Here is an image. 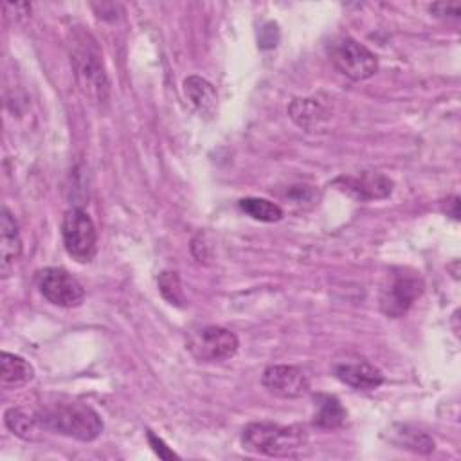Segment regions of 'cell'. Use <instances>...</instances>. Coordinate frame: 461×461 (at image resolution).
Masks as SVG:
<instances>
[{
	"mask_svg": "<svg viewBox=\"0 0 461 461\" xmlns=\"http://www.w3.org/2000/svg\"><path fill=\"white\" fill-rule=\"evenodd\" d=\"M238 205L247 216H250L252 220H258V221L274 223L283 218V209L267 198L247 196V198H241L238 202Z\"/></svg>",
	"mask_w": 461,
	"mask_h": 461,
	"instance_id": "17",
	"label": "cell"
},
{
	"mask_svg": "<svg viewBox=\"0 0 461 461\" xmlns=\"http://www.w3.org/2000/svg\"><path fill=\"white\" fill-rule=\"evenodd\" d=\"M0 268L4 276H9L11 267L22 254V238L18 230V223L7 207L2 209L0 216Z\"/></svg>",
	"mask_w": 461,
	"mask_h": 461,
	"instance_id": "12",
	"label": "cell"
},
{
	"mask_svg": "<svg viewBox=\"0 0 461 461\" xmlns=\"http://www.w3.org/2000/svg\"><path fill=\"white\" fill-rule=\"evenodd\" d=\"M331 59L335 67L353 81H364L378 70V58L366 45L346 38L335 45Z\"/></svg>",
	"mask_w": 461,
	"mask_h": 461,
	"instance_id": "8",
	"label": "cell"
},
{
	"mask_svg": "<svg viewBox=\"0 0 461 461\" xmlns=\"http://www.w3.org/2000/svg\"><path fill=\"white\" fill-rule=\"evenodd\" d=\"M243 448L270 457H294L308 443L303 425H277L272 421L249 423L241 432Z\"/></svg>",
	"mask_w": 461,
	"mask_h": 461,
	"instance_id": "3",
	"label": "cell"
},
{
	"mask_svg": "<svg viewBox=\"0 0 461 461\" xmlns=\"http://www.w3.org/2000/svg\"><path fill=\"white\" fill-rule=\"evenodd\" d=\"M288 113L292 121L304 128V130H315L328 119V110L317 101V99H294L288 106Z\"/></svg>",
	"mask_w": 461,
	"mask_h": 461,
	"instance_id": "15",
	"label": "cell"
},
{
	"mask_svg": "<svg viewBox=\"0 0 461 461\" xmlns=\"http://www.w3.org/2000/svg\"><path fill=\"white\" fill-rule=\"evenodd\" d=\"M333 375L342 384H346L353 389H358V391H371L384 384L382 371L362 358L337 362L333 366Z\"/></svg>",
	"mask_w": 461,
	"mask_h": 461,
	"instance_id": "11",
	"label": "cell"
},
{
	"mask_svg": "<svg viewBox=\"0 0 461 461\" xmlns=\"http://www.w3.org/2000/svg\"><path fill=\"white\" fill-rule=\"evenodd\" d=\"M430 13L434 14V16H439V18H454V20H457L459 16H461V5L459 4H447V2H436V4H432L430 7Z\"/></svg>",
	"mask_w": 461,
	"mask_h": 461,
	"instance_id": "21",
	"label": "cell"
},
{
	"mask_svg": "<svg viewBox=\"0 0 461 461\" xmlns=\"http://www.w3.org/2000/svg\"><path fill=\"white\" fill-rule=\"evenodd\" d=\"M4 423L13 434H16L22 439H34L40 427L36 416H31L20 407L7 409L4 414Z\"/></svg>",
	"mask_w": 461,
	"mask_h": 461,
	"instance_id": "18",
	"label": "cell"
},
{
	"mask_svg": "<svg viewBox=\"0 0 461 461\" xmlns=\"http://www.w3.org/2000/svg\"><path fill=\"white\" fill-rule=\"evenodd\" d=\"M423 294V279L416 270L398 267L387 276L380 292V310L393 319L409 312L414 301Z\"/></svg>",
	"mask_w": 461,
	"mask_h": 461,
	"instance_id": "4",
	"label": "cell"
},
{
	"mask_svg": "<svg viewBox=\"0 0 461 461\" xmlns=\"http://www.w3.org/2000/svg\"><path fill=\"white\" fill-rule=\"evenodd\" d=\"M191 249H200V254L196 256V259L202 263H205L209 258H211V252H209V247H207V243H205V240H203V236L202 234H196L194 238H193V243H191Z\"/></svg>",
	"mask_w": 461,
	"mask_h": 461,
	"instance_id": "23",
	"label": "cell"
},
{
	"mask_svg": "<svg viewBox=\"0 0 461 461\" xmlns=\"http://www.w3.org/2000/svg\"><path fill=\"white\" fill-rule=\"evenodd\" d=\"M0 376H2L4 385L18 387V385H23V384L32 380L34 369L25 358H22L18 355H13V353H7V351H2Z\"/></svg>",
	"mask_w": 461,
	"mask_h": 461,
	"instance_id": "16",
	"label": "cell"
},
{
	"mask_svg": "<svg viewBox=\"0 0 461 461\" xmlns=\"http://www.w3.org/2000/svg\"><path fill=\"white\" fill-rule=\"evenodd\" d=\"M396 436H398V443L403 448H409L412 452L429 454V452L434 450V439L427 432L409 429V427H402V430L396 432Z\"/></svg>",
	"mask_w": 461,
	"mask_h": 461,
	"instance_id": "20",
	"label": "cell"
},
{
	"mask_svg": "<svg viewBox=\"0 0 461 461\" xmlns=\"http://www.w3.org/2000/svg\"><path fill=\"white\" fill-rule=\"evenodd\" d=\"M263 387L279 398H299L310 389L306 373L297 366L276 364L268 366L261 376Z\"/></svg>",
	"mask_w": 461,
	"mask_h": 461,
	"instance_id": "9",
	"label": "cell"
},
{
	"mask_svg": "<svg viewBox=\"0 0 461 461\" xmlns=\"http://www.w3.org/2000/svg\"><path fill=\"white\" fill-rule=\"evenodd\" d=\"M184 94L193 108L202 115H212L218 104L216 88L200 76H189L184 81Z\"/></svg>",
	"mask_w": 461,
	"mask_h": 461,
	"instance_id": "13",
	"label": "cell"
},
{
	"mask_svg": "<svg viewBox=\"0 0 461 461\" xmlns=\"http://www.w3.org/2000/svg\"><path fill=\"white\" fill-rule=\"evenodd\" d=\"M68 56L81 94L95 104H104L110 95V81L103 65L97 40L85 27L68 31Z\"/></svg>",
	"mask_w": 461,
	"mask_h": 461,
	"instance_id": "1",
	"label": "cell"
},
{
	"mask_svg": "<svg viewBox=\"0 0 461 461\" xmlns=\"http://www.w3.org/2000/svg\"><path fill=\"white\" fill-rule=\"evenodd\" d=\"M148 441H149V445L153 447V450L158 454V457H162V459H173V457H176V454H175L158 436H155L151 430H148Z\"/></svg>",
	"mask_w": 461,
	"mask_h": 461,
	"instance_id": "22",
	"label": "cell"
},
{
	"mask_svg": "<svg viewBox=\"0 0 461 461\" xmlns=\"http://www.w3.org/2000/svg\"><path fill=\"white\" fill-rule=\"evenodd\" d=\"M333 184L357 200H380L393 191V182L387 176L371 171H364L357 176H339Z\"/></svg>",
	"mask_w": 461,
	"mask_h": 461,
	"instance_id": "10",
	"label": "cell"
},
{
	"mask_svg": "<svg viewBox=\"0 0 461 461\" xmlns=\"http://www.w3.org/2000/svg\"><path fill=\"white\" fill-rule=\"evenodd\" d=\"M61 238L65 250L79 263H88L97 252V230L88 216L79 207H72L65 212L61 221Z\"/></svg>",
	"mask_w": 461,
	"mask_h": 461,
	"instance_id": "5",
	"label": "cell"
},
{
	"mask_svg": "<svg viewBox=\"0 0 461 461\" xmlns=\"http://www.w3.org/2000/svg\"><path fill=\"white\" fill-rule=\"evenodd\" d=\"M157 285H158V292L162 294V297L169 304L178 306V308L185 306V295H184V290H182V285H180L178 272H175V270L160 272L158 279H157Z\"/></svg>",
	"mask_w": 461,
	"mask_h": 461,
	"instance_id": "19",
	"label": "cell"
},
{
	"mask_svg": "<svg viewBox=\"0 0 461 461\" xmlns=\"http://www.w3.org/2000/svg\"><path fill=\"white\" fill-rule=\"evenodd\" d=\"M36 285L40 294L52 304L61 308H76L85 299L81 283L72 277L67 270L49 267L38 272Z\"/></svg>",
	"mask_w": 461,
	"mask_h": 461,
	"instance_id": "7",
	"label": "cell"
},
{
	"mask_svg": "<svg viewBox=\"0 0 461 461\" xmlns=\"http://www.w3.org/2000/svg\"><path fill=\"white\" fill-rule=\"evenodd\" d=\"M313 425L319 429H339L344 421H346V409L342 407L340 400L333 394H326V393H317L313 394Z\"/></svg>",
	"mask_w": 461,
	"mask_h": 461,
	"instance_id": "14",
	"label": "cell"
},
{
	"mask_svg": "<svg viewBox=\"0 0 461 461\" xmlns=\"http://www.w3.org/2000/svg\"><path fill=\"white\" fill-rule=\"evenodd\" d=\"M238 337L221 326H202L189 333L187 349L198 362H223L236 355Z\"/></svg>",
	"mask_w": 461,
	"mask_h": 461,
	"instance_id": "6",
	"label": "cell"
},
{
	"mask_svg": "<svg viewBox=\"0 0 461 461\" xmlns=\"http://www.w3.org/2000/svg\"><path fill=\"white\" fill-rule=\"evenodd\" d=\"M34 416L41 429L79 441H94L103 432L101 416L86 403L74 400L45 403Z\"/></svg>",
	"mask_w": 461,
	"mask_h": 461,
	"instance_id": "2",
	"label": "cell"
}]
</instances>
